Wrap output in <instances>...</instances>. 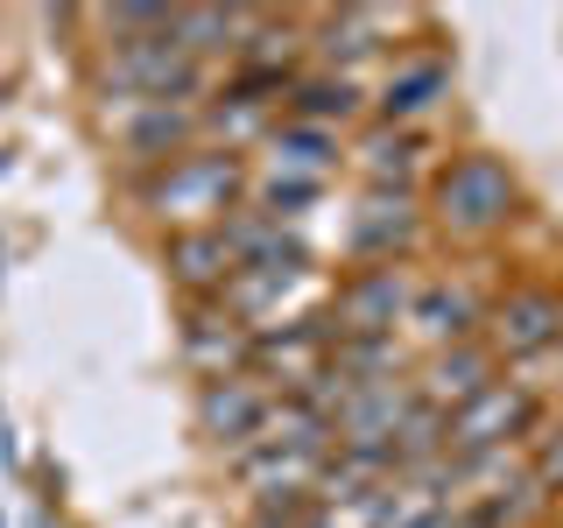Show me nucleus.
<instances>
[{"instance_id": "423d86ee", "label": "nucleus", "mask_w": 563, "mask_h": 528, "mask_svg": "<svg viewBox=\"0 0 563 528\" xmlns=\"http://www.w3.org/2000/svg\"><path fill=\"white\" fill-rule=\"evenodd\" d=\"M479 345L493 352V360H536V352H556L563 345V296L542 289V282L507 289L500 304L486 310Z\"/></svg>"}, {"instance_id": "cd10ccee", "label": "nucleus", "mask_w": 563, "mask_h": 528, "mask_svg": "<svg viewBox=\"0 0 563 528\" xmlns=\"http://www.w3.org/2000/svg\"><path fill=\"white\" fill-rule=\"evenodd\" d=\"M310 528H339V521H331V515H324V507H317V521H310Z\"/></svg>"}, {"instance_id": "a878e982", "label": "nucleus", "mask_w": 563, "mask_h": 528, "mask_svg": "<svg viewBox=\"0 0 563 528\" xmlns=\"http://www.w3.org/2000/svg\"><path fill=\"white\" fill-rule=\"evenodd\" d=\"M317 521V501L296 493V501H254V521L246 528H310Z\"/></svg>"}, {"instance_id": "f8f14e48", "label": "nucleus", "mask_w": 563, "mask_h": 528, "mask_svg": "<svg viewBox=\"0 0 563 528\" xmlns=\"http://www.w3.org/2000/svg\"><path fill=\"white\" fill-rule=\"evenodd\" d=\"M163 275L176 282L184 304H219L225 282H233V246H225L219 226H190V233L163 240Z\"/></svg>"}, {"instance_id": "0eeeda50", "label": "nucleus", "mask_w": 563, "mask_h": 528, "mask_svg": "<svg viewBox=\"0 0 563 528\" xmlns=\"http://www.w3.org/2000/svg\"><path fill=\"white\" fill-rule=\"evenodd\" d=\"M324 360H331V324H324V310H303V317H289L282 331L275 324L254 331L246 374H261L275 395H296V387H310L317 374H324Z\"/></svg>"}, {"instance_id": "a211bd4d", "label": "nucleus", "mask_w": 563, "mask_h": 528, "mask_svg": "<svg viewBox=\"0 0 563 528\" xmlns=\"http://www.w3.org/2000/svg\"><path fill=\"white\" fill-rule=\"evenodd\" d=\"M225 246H233V268H317L310 261V246L289 233L282 219H268V211H254V205H240L233 219L219 226Z\"/></svg>"}, {"instance_id": "393cba45", "label": "nucleus", "mask_w": 563, "mask_h": 528, "mask_svg": "<svg viewBox=\"0 0 563 528\" xmlns=\"http://www.w3.org/2000/svg\"><path fill=\"white\" fill-rule=\"evenodd\" d=\"M528 486H536L542 501H556V493H563V430L536 437V451H528Z\"/></svg>"}, {"instance_id": "6ab92c4d", "label": "nucleus", "mask_w": 563, "mask_h": 528, "mask_svg": "<svg viewBox=\"0 0 563 528\" xmlns=\"http://www.w3.org/2000/svg\"><path fill=\"white\" fill-rule=\"evenodd\" d=\"M310 50L324 57V70H339V78H345V64L387 50V14L380 8H331V14H317V22H310Z\"/></svg>"}, {"instance_id": "4468645a", "label": "nucleus", "mask_w": 563, "mask_h": 528, "mask_svg": "<svg viewBox=\"0 0 563 528\" xmlns=\"http://www.w3.org/2000/svg\"><path fill=\"white\" fill-rule=\"evenodd\" d=\"M486 381H493V352H486L479 339H465V345H437L430 360H422V374H416L409 387H416V402H422V409L451 416L457 402H472Z\"/></svg>"}, {"instance_id": "412c9836", "label": "nucleus", "mask_w": 563, "mask_h": 528, "mask_svg": "<svg viewBox=\"0 0 563 528\" xmlns=\"http://www.w3.org/2000/svg\"><path fill=\"white\" fill-rule=\"evenodd\" d=\"M261 148H268L275 176H310V184H331V169H339V134L303 128V120H275Z\"/></svg>"}, {"instance_id": "aec40b11", "label": "nucleus", "mask_w": 563, "mask_h": 528, "mask_svg": "<svg viewBox=\"0 0 563 528\" xmlns=\"http://www.w3.org/2000/svg\"><path fill=\"white\" fill-rule=\"evenodd\" d=\"M261 22V8H176L169 14V43L184 50V57H240L246 29Z\"/></svg>"}, {"instance_id": "39448f33", "label": "nucleus", "mask_w": 563, "mask_h": 528, "mask_svg": "<svg viewBox=\"0 0 563 528\" xmlns=\"http://www.w3.org/2000/svg\"><path fill=\"white\" fill-rule=\"evenodd\" d=\"M542 422V402L528 395L521 381H500L493 374L472 402H457L444 416V458H479V451H515L521 437H536Z\"/></svg>"}, {"instance_id": "20e7f679", "label": "nucleus", "mask_w": 563, "mask_h": 528, "mask_svg": "<svg viewBox=\"0 0 563 528\" xmlns=\"http://www.w3.org/2000/svg\"><path fill=\"white\" fill-rule=\"evenodd\" d=\"M409 296H416L409 261H374V268H352L345 282H331L324 324L331 339H395L409 317Z\"/></svg>"}, {"instance_id": "6e6552de", "label": "nucleus", "mask_w": 563, "mask_h": 528, "mask_svg": "<svg viewBox=\"0 0 563 528\" xmlns=\"http://www.w3.org/2000/svg\"><path fill=\"white\" fill-rule=\"evenodd\" d=\"M422 240V198L416 190H395V184H374L360 198L345 226V246L360 268H374V261H409V246Z\"/></svg>"}, {"instance_id": "7ed1b4c3", "label": "nucleus", "mask_w": 563, "mask_h": 528, "mask_svg": "<svg viewBox=\"0 0 563 528\" xmlns=\"http://www.w3.org/2000/svg\"><path fill=\"white\" fill-rule=\"evenodd\" d=\"M99 92L120 106H184L205 92V64L184 57L169 35H141V43H106L99 50Z\"/></svg>"}, {"instance_id": "bb28decb", "label": "nucleus", "mask_w": 563, "mask_h": 528, "mask_svg": "<svg viewBox=\"0 0 563 528\" xmlns=\"http://www.w3.org/2000/svg\"><path fill=\"white\" fill-rule=\"evenodd\" d=\"M416 528H457V515H430V521H416Z\"/></svg>"}, {"instance_id": "c756f323", "label": "nucleus", "mask_w": 563, "mask_h": 528, "mask_svg": "<svg viewBox=\"0 0 563 528\" xmlns=\"http://www.w3.org/2000/svg\"><path fill=\"white\" fill-rule=\"evenodd\" d=\"M0 528H8V515H0Z\"/></svg>"}, {"instance_id": "f257e3e1", "label": "nucleus", "mask_w": 563, "mask_h": 528, "mask_svg": "<svg viewBox=\"0 0 563 528\" xmlns=\"http://www.w3.org/2000/svg\"><path fill=\"white\" fill-rule=\"evenodd\" d=\"M134 198L148 219H163L169 233H190V226H225L233 211L254 198V176H246V155L233 148H184L169 163L141 169Z\"/></svg>"}, {"instance_id": "ddd939ff", "label": "nucleus", "mask_w": 563, "mask_h": 528, "mask_svg": "<svg viewBox=\"0 0 563 528\" xmlns=\"http://www.w3.org/2000/svg\"><path fill=\"white\" fill-rule=\"evenodd\" d=\"M324 458L331 451H303V444H246V451H233V472L254 501H296V493L317 486Z\"/></svg>"}, {"instance_id": "f3484780", "label": "nucleus", "mask_w": 563, "mask_h": 528, "mask_svg": "<svg viewBox=\"0 0 563 528\" xmlns=\"http://www.w3.org/2000/svg\"><path fill=\"white\" fill-rule=\"evenodd\" d=\"M401 324H409L416 339H430V352H437V345H465V339H479L486 310L472 304V289H457V282H416L409 317H401Z\"/></svg>"}, {"instance_id": "b1692460", "label": "nucleus", "mask_w": 563, "mask_h": 528, "mask_svg": "<svg viewBox=\"0 0 563 528\" xmlns=\"http://www.w3.org/2000/svg\"><path fill=\"white\" fill-rule=\"evenodd\" d=\"M317 198H324V184H310V176H268V184H261V190H254V198H246V205H254V211H268V219H282V226H289L296 211H303V205H317Z\"/></svg>"}, {"instance_id": "2eb2a0df", "label": "nucleus", "mask_w": 563, "mask_h": 528, "mask_svg": "<svg viewBox=\"0 0 563 528\" xmlns=\"http://www.w3.org/2000/svg\"><path fill=\"white\" fill-rule=\"evenodd\" d=\"M444 99H451V64L444 57H401L387 70V85L374 92V113H380V128H416V120L437 113Z\"/></svg>"}, {"instance_id": "c85d7f7f", "label": "nucleus", "mask_w": 563, "mask_h": 528, "mask_svg": "<svg viewBox=\"0 0 563 528\" xmlns=\"http://www.w3.org/2000/svg\"><path fill=\"white\" fill-rule=\"evenodd\" d=\"M0 268H8V254H0Z\"/></svg>"}, {"instance_id": "9d476101", "label": "nucleus", "mask_w": 563, "mask_h": 528, "mask_svg": "<svg viewBox=\"0 0 563 528\" xmlns=\"http://www.w3.org/2000/svg\"><path fill=\"white\" fill-rule=\"evenodd\" d=\"M176 345H184V366L198 381H219V374H246L254 331H246L225 304H184V331H176Z\"/></svg>"}, {"instance_id": "1a4fd4ad", "label": "nucleus", "mask_w": 563, "mask_h": 528, "mask_svg": "<svg viewBox=\"0 0 563 528\" xmlns=\"http://www.w3.org/2000/svg\"><path fill=\"white\" fill-rule=\"evenodd\" d=\"M275 409V387L261 374H219L198 381V437H211L219 451H246L261 437V422Z\"/></svg>"}, {"instance_id": "dca6fc26", "label": "nucleus", "mask_w": 563, "mask_h": 528, "mask_svg": "<svg viewBox=\"0 0 563 528\" xmlns=\"http://www.w3.org/2000/svg\"><path fill=\"white\" fill-rule=\"evenodd\" d=\"M366 113V92H360V78H339V70H303V78L282 92V120H303V128H324V134H339L352 128V120Z\"/></svg>"}, {"instance_id": "f03ea898", "label": "nucleus", "mask_w": 563, "mask_h": 528, "mask_svg": "<svg viewBox=\"0 0 563 528\" xmlns=\"http://www.w3.org/2000/svg\"><path fill=\"white\" fill-rule=\"evenodd\" d=\"M528 190L521 176L500 163L493 148H457L444 169L430 176V198H422V219L451 240H493L521 219Z\"/></svg>"}, {"instance_id": "4be33fe9", "label": "nucleus", "mask_w": 563, "mask_h": 528, "mask_svg": "<svg viewBox=\"0 0 563 528\" xmlns=\"http://www.w3.org/2000/svg\"><path fill=\"white\" fill-rule=\"evenodd\" d=\"M324 374L345 381V387H366V381H409V352H401V339H331Z\"/></svg>"}, {"instance_id": "5701e85b", "label": "nucleus", "mask_w": 563, "mask_h": 528, "mask_svg": "<svg viewBox=\"0 0 563 528\" xmlns=\"http://www.w3.org/2000/svg\"><path fill=\"white\" fill-rule=\"evenodd\" d=\"M416 155H422V134H416V128H374V134L360 141L366 176H374V184H395V190H409Z\"/></svg>"}, {"instance_id": "9b49d317", "label": "nucleus", "mask_w": 563, "mask_h": 528, "mask_svg": "<svg viewBox=\"0 0 563 528\" xmlns=\"http://www.w3.org/2000/svg\"><path fill=\"white\" fill-rule=\"evenodd\" d=\"M198 134H205V113L190 99L184 106H120V120H113V141L128 148V163H141V169L198 148Z\"/></svg>"}]
</instances>
